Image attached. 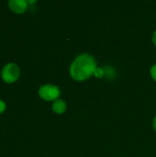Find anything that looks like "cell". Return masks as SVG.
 <instances>
[{
    "label": "cell",
    "instance_id": "obj_11",
    "mask_svg": "<svg viewBox=\"0 0 156 157\" xmlns=\"http://www.w3.org/2000/svg\"><path fill=\"white\" fill-rule=\"evenodd\" d=\"M154 130L156 131V116L155 118H154Z\"/></svg>",
    "mask_w": 156,
    "mask_h": 157
},
{
    "label": "cell",
    "instance_id": "obj_5",
    "mask_svg": "<svg viewBox=\"0 0 156 157\" xmlns=\"http://www.w3.org/2000/svg\"><path fill=\"white\" fill-rule=\"evenodd\" d=\"M51 109L53 112L57 114H62L66 110V103L62 99H56L55 101H53Z\"/></svg>",
    "mask_w": 156,
    "mask_h": 157
},
{
    "label": "cell",
    "instance_id": "obj_2",
    "mask_svg": "<svg viewBox=\"0 0 156 157\" xmlns=\"http://www.w3.org/2000/svg\"><path fill=\"white\" fill-rule=\"evenodd\" d=\"M61 95V91L57 86L51 84H46L40 87L39 89V96L47 101L56 100Z\"/></svg>",
    "mask_w": 156,
    "mask_h": 157
},
{
    "label": "cell",
    "instance_id": "obj_6",
    "mask_svg": "<svg viewBox=\"0 0 156 157\" xmlns=\"http://www.w3.org/2000/svg\"><path fill=\"white\" fill-rule=\"evenodd\" d=\"M104 76L108 79V80H113L116 76V70L114 69V67L109 66V65H106L104 68Z\"/></svg>",
    "mask_w": 156,
    "mask_h": 157
},
{
    "label": "cell",
    "instance_id": "obj_10",
    "mask_svg": "<svg viewBox=\"0 0 156 157\" xmlns=\"http://www.w3.org/2000/svg\"><path fill=\"white\" fill-rule=\"evenodd\" d=\"M153 41H154V44L156 46V30L154 31V35H153Z\"/></svg>",
    "mask_w": 156,
    "mask_h": 157
},
{
    "label": "cell",
    "instance_id": "obj_9",
    "mask_svg": "<svg viewBox=\"0 0 156 157\" xmlns=\"http://www.w3.org/2000/svg\"><path fill=\"white\" fill-rule=\"evenodd\" d=\"M5 109H6V103L2 99H0V113L4 112Z\"/></svg>",
    "mask_w": 156,
    "mask_h": 157
},
{
    "label": "cell",
    "instance_id": "obj_4",
    "mask_svg": "<svg viewBox=\"0 0 156 157\" xmlns=\"http://www.w3.org/2000/svg\"><path fill=\"white\" fill-rule=\"evenodd\" d=\"M8 6L12 11L16 13H23L28 7V2L25 0H9Z\"/></svg>",
    "mask_w": 156,
    "mask_h": 157
},
{
    "label": "cell",
    "instance_id": "obj_3",
    "mask_svg": "<svg viewBox=\"0 0 156 157\" xmlns=\"http://www.w3.org/2000/svg\"><path fill=\"white\" fill-rule=\"evenodd\" d=\"M19 74H20L19 67L14 63H9L3 67L1 72V76L5 82L13 83L17 81V79L19 76Z\"/></svg>",
    "mask_w": 156,
    "mask_h": 157
},
{
    "label": "cell",
    "instance_id": "obj_8",
    "mask_svg": "<svg viewBox=\"0 0 156 157\" xmlns=\"http://www.w3.org/2000/svg\"><path fill=\"white\" fill-rule=\"evenodd\" d=\"M151 75H152V77L154 78V80H155L156 81V64L154 65H153L152 66V68H151Z\"/></svg>",
    "mask_w": 156,
    "mask_h": 157
},
{
    "label": "cell",
    "instance_id": "obj_7",
    "mask_svg": "<svg viewBox=\"0 0 156 157\" xmlns=\"http://www.w3.org/2000/svg\"><path fill=\"white\" fill-rule=\"evenodd\" d=\"M94 75L97 78H102L104 76V69L100 67H97L94 71Z\"/></svg>",
    "mask_w": 156,
    "mask_h": 157
},
{
    "label": "cell",
    "instance_id": "obj_1",
    "mask_svg": "<svg viewBox=\"0 0 156 157\" xmlns=\"http://www.w3.org/2000/svg\"><path fill=\"white\" fill-rule=\"evenodd\" d=\"M97 63L91 55L87 53L77 56L70 66V75L75 81H85L94 75Z\"/></svg>",
    "mask_w": 156,
    "mask_h": 157
}]
</instances>
